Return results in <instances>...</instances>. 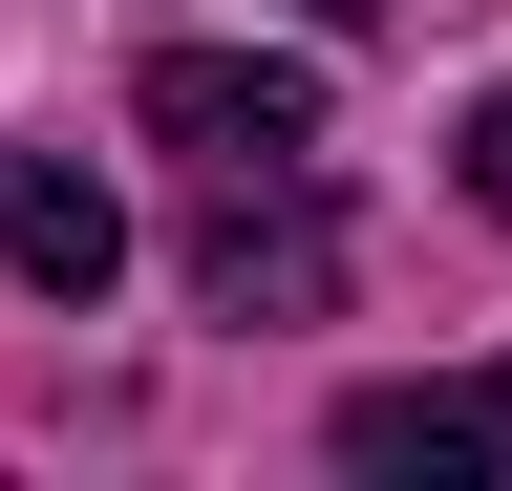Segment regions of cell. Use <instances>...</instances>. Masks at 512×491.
<instances>
[{"label": "cell", "mask_w": 512, "mask_h": 491, "mask_svg": "<svg viewBox=\"0 0 512 491\" xmlns=\"http://www.w3.org/2000/svg\"><path fill=\"white\" fill-rule=\"evenodd\" d=\"M128 129L192 150V171H299L320 150V65H278V43H150L128 65Z\"/></svg>", "instance_id": "cell-1"}, {"label": "cell", "mask_w": 512, "mask_h": 491, "mask_svg": "<svg viewBox=\"0 0 512 491\" xmlns=\"http://www.w3.org/2000/svg\"><path fill=\"white\" fill-rule=\"evenodd\" d=\"M342 470L363 491H512V363H470V385H363L342 406Z\"/></svg>", "instance_id": "cell-3"}, {"label": "cell", "mask_w": 512, "mask_h": 491, "mask_svg": "<svg viewBox=\"0 0 512 491\" xmlns=\"http://www.w3.org/2000/svg\"><path fill=\"white\" fill-rule=\"evenodd\" d=\"M299 22H363V0H299Z\"/></svg>", "instance_id": "cell-6"}, {"label": "cell", "mask_w": 512, "mask_h": 491, "mask_svg": "<svg viewBox=\"0 0 512 491\" xmlns=\"http://www.w3.org/2000/svg\"><path fill=\"white\" fill-rule=\"evenodd\" d=\"M0 278L86 321V299L128 278V214H107V193H86V171H64V150H0Z\"/></svg>", "instance_id": "cell-4"}, {"label": "cell", "mask_w": 512, "mask_h": 491, "mask_svg": "<svg viewBox=\"0 0 512 491\" xmlns=\"http://www.w3.org/2000/svg\"><path fill=\"white\" fill-rule=\"evenodd\" d=\"M192 299H214V321H320V299H342V214H320L299 171H214V214H192Z\"/></svg>", "instance_id": "cell-2"}, {"label": "cell", "mask_w": 512, "mask_h": 491, "mask_svg": "<svg viewBox=\"0 0 512 491\" xmlns=\"http://www.w3.org/2000/svg\"><path fill=\"white\" fill-rule=\"evenodd\" d=\"M448 150H470V214H512V86H491V107H470Z\"/></svg>", "instance_id": "cell-5"}]
</instances>
